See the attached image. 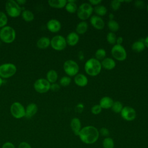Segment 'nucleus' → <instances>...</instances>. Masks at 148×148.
<instances>
[{
	"instance_id": "f257e3e1",
	"label": "nucleus",
	"mask_w": 148,
	"mask_h": 148,
	"mask_svg": "<svg viewBox=\"0 0 148 148\" xmlns=\"http://www.w3.org/2000/svg\"><path fill=\"white\" fill-rule=\"evenodd\" d=\"M78 136L84 143L91 145L95 143L99 136L98 130L92 125H87L82 128Z\"/></svg>"
},
{
	"instance_id": "f03ea898",
	"label": "nucleus",
	"mask_w": 148,
	"mask_h": 148,
	"mask_svg": "<svg viewBox=\"0 0 148 148\" xmlns=\"http://www.w3.org/2000/svg\"><path fill=\"white\" fill-rule=\"evenodd\" d=\"M102 69L101 62L95 58H91L87 60L84 64L86 73L91 76L98 75Z\"/></svg>"
},
{
	"instance_id": "7ed1b4c3",
	"label": "nucleus",
	"mask_w": 148,
	"mask_h": 148,
	"mask_svg": "<svg viewBox=\"0 0 148 148\" xmlns=\"http://www.w3.org/2000/svg\"><path fill=\"white\" fill-rule=\"evenodd\" d=\"M6 14L10 17L16 18L20 16L23 11V8L14 0H8L5 5Z\"/></svg>"
},
{
	"instance_id": "20e7f679",
	"label": "nucleus",
	"mask_w": 148,
	"mask_h": 148,
	"mask_svg": "<svg viewBox=\"0 0 148 148\" xmlns=\"http://www.w3.org/2000/svg\"><path fill=\"white\" fill-rule=\"evenodd\" d=\"M16 37L15 29L11 26L6 25L0 29V39L5 43H13Z\"/></svg>"
},
{
	"instance_id": "39448f33",
	"label": "nucleus",
	"mask_w": 148,
	"mask_h": 148,
	"mask_svg": "<svg viewBox=\"0 0 148 148\" xmlns=\"http://www.w3.org/2000/svg\"><path fill=\"white\" fill-rule=\"evenodd\" d=\"M94 11L92 6L88 2H84L82 3L77 10V16L78 18L84 21L90 17Z\"/></svg>"
},
{
	"instance_id": "423d86ee",
	"label": "nucleus",
	"mask_w": 148,
	"mask_h": 148,
	"mask_svg": "<svg viewBox=\"0 0 148 148\" xmlns=\"http://www.w3.org/2000/svg\"><path fill=\"white\" fill-rule=\"evenodd\" d=\"M17 72L16 66L10 62L0 65V77L2 79H8L14 76Z\"/></svg>"
},
{
	"instance_id": "0eeeda50",
	"label": "nucleus",
	"mask_w": 148,
	"mask_h": 148,
	"mask_svg": "<svg viewBox=\"0 0 148 148\" xmlns=\"http://www.w3.org/2000/svg\"><path fill=\"white\" fill-rule=\"evenodd\" d=\"M63 69L68 76H75L78 74L79 66L77 63L72 60H68L64 62Z\"/></svg>"
},
{
	"instance_id": "6e6552de",
	"label": "nucleus",
	"mask_w": 148,
	"mask_h": 148,
	"mask_svg": "<svg viewBox=\"0 0 148 148\" xmlns=\"http://www.w3.org/2000/svg\"><path fill=\"white\" fill-rule=\"evenodd\" d=\"M11 115L16 119H20L25 117V108L19 102H14L10 107Z\"/></svg>"
},
{
	"instance_id": "1a4fd4ad",
	"label": "nucleus",
	"mask_w": 148,
	"mask_h": 148,
	"mask_svg": "<svg viewBox=\"0 0 148 148\" xmlns=\"http://www.w3.org/2000/svg\"><path fill=\"white\" fill-rule=\"evenodd\" d=\"M66 39L62 35H56L50 39V46L56 51H62L64 50L66 48Z\"/></svg>"
},
{
	"instance_id": "9d476101",
	"label": "nucleus",
	"mask_w": 148,
	"mask_h": 148,
	"mask_svg": "<svg viewBox=\"0 0 148 148\" xmlns=\"http://www.w3.org/2000/svg\"><path fill=\"white\" fill-rule=\"evenodd\" d=\"M111 54L113 57L119 61H124L127 58V51L122 45H114L111 49Z\"/></svg>"
},
{
	"instance_id": "9b49d317",
	"label": "nucleus",
	"mask_w": 148,
	"mask_h": 148,
	"mask_svg": "<svg viewBox=\"0 0 148 148\" xmlns=\"http://www.w3.org/2000/svg\"><path fill=\"white\" fill-rule=\"evenodd\" d=\"M50 83L45 78H39L34 83V90L39 94H44L48 92L50 88Z\"/></svg>"
},
{
	"instance_id": "f8f14e48",
	"label": "nucleus",
	"mask_w": 148,
	"mask_h": 148,
	"mask_svg": "<svg viewBox=\"0 0 148 148\" xmlns=\"http://www.w3.org/2000/svg\"><path fill=\"white\" fill-rule=\"evenodd\" d=\"M121 117L127 121H131L135 119L136 112L135 110L130 106H124L120 112Z\"/></svg>"
},
{
	"instance_id": "ddd939ff",
	"label": "nucleus",
	"mask_w": 148,
	"mask_h": 148,
	"mask_svg": "<svg viewBox=\"0 0 148 148\" xmlns=\"http://www.w3.org/2000/svg\"><path fill=\"white\" fill-rule=\"evenodd\" d=\"M46 28L50 32L56 33L60 31L61 28V24L58 20L52 18L47 22Z\"/></svg>"
},
{
	"instance_id": "4468645a",
	"label": "nucleus",
	"mask_w": 148,
	"mask_h": 148,
	"mask_svg": "<svg viewBox=\"0 0 148 148\" xmlns=\"http://www.w3.org/2000/svg\"><path fill=\"white\" fill-rule=\"evenodd\" d=\"M90 22L94 28L98 30L103 29L105 27V22L103 20L97 15H94L91 16L90 20Z\"/></svg>"
},
{
	"instance_id": "2eb2a0df",
	"label": "nucleus",
	"mask_w": 148,
	"mask_h": 148,
	"mask_svg": "<svg viewBox=\"0 0 148 148\" xmlns=\"http://www.w3.org/2000/svg\"><path fill=\"white\" fill-rule=\"evenodd\" d=\"M38 105L35 103H29L25 108V117L31 119L38 112Z\"/></svg>"
},
{
	"instance_id": "dca6fc26",
	"label": "nucleus",
	"mask_w": 148,
	"mask_h": 148,
	"mask_svg": "<svg viewBox=\"0 0 148 148\" xmlns=\"http://www.w3.org/2000/svg\"><path fill=\"white\" fill-rule=\"evenodd\" d=\"M70 126L74 134L78 136L82 129V123L80 119L77 117L73 118L71 121Z\"/></svg>"
},
{
	"instance_id": "f3484780",
	"label": "nucleus",
	"mask_w": 148,
	"mask_h": 148,
	"mask_svg": "<svg viewBox=\"0 0 148 148\" xmlns=\"http://www.w3.org/2000/svg\"><path fill=\"white\" fill-rule=\"evenodd\" d=\"M65 39L67 45L70 46H74L78 43L79 36L76 32H71L68 34Z\"/></svg>"
},
{
	"instance_id": "a211bd4d",
	"label": "nucleus",
	"mask_w": 148,
	"mask_h": 148,
	"mask_svg": "<svg viewBox=\"0 0 148 148\" xmlns=\"http://www.w3.org/2000/svg\"><path fill=\"white\" fill-rule=\"evenodd\" d=\"M74 82L79 87H84L88 83V79L84 74L78 73L74 77Z\"/></svg>"
},
{
	"instance_id": "6ab92c4d",
	"label": "nucleus",
	"mask_w": 148,
	"mask_h": 148,
	"mask_svg": "<svg viewBox=\"0 0 148 148\" xmlns=\"http://www.w3.org/2000/svg\"><path fill=\"white\" fill-rule=\"evenodd\" d=\"M101 63L102 68H103L106 70H112L114 69L116 65L115 61L113 58L110 57L104 58L103 60H102V62Z\"/></svg>"
},
{
	"instance_id": "aec40b11",
	"label": "nucleus",
	"mask_w": 148,
	"mask_h": 148,
	"mask_svg": "<svg viewBox=\"0 0 148 148\" xmlns=\"http://www.w3.org/2000/svg\"><path fill=\"white\" fill-rule=\"evenodd\" d=\"M50 46V39L48 37H40L36 42V46L40 49H45Z\"/></svg>"
},
{
	"instance_id": "412c9836",
	"label": "nucleus",
	"mask_w": 148,
	"mask_h": 148,
	"mask_svg": "<svg viewBox=\"0 0 148 148\" xmlns=\"http://www.w3.org/2000/svg\"><path fill=\"white\" fill-rule=\"evenodd\" d=\"M113 102V100L110 97L105 96L100 99L99 105L102 108V109H108L112 108Z\"/></svg>"
},
{
	"instance_id": "4be33fe9",
	"label": "nucleus",
	"mask_w": 148,
	"mask_h": 148,
	"mask_svg": "<svg viewBox=\"0 0 148 148\" xmlns=\"http://www.w3.org/2000/svg\"><path fill=\"white\" fill-rule=\"evenodd\" d=\"M145 45L144 43V39H139L134 42L132 46V50L136 53H140L145 49Z\"/></svg>"
},
{
	"instance_id": "5701e85b",
	"label": "nucleus",
	"mask_w": 148,
	"mask_h": 148,
	"mask_svg": "<svg viewBox=\"0 0 148 148\" xmlns=\"http://www.w3.org/2000/svg\"><path fill=\"white\" fill-rule=\"evenodd\" d=\"M67 1L66 0H49L48 1L49 5L53 8L62 9L65 8Z\"/></svg>"
},
{
	"instance_id": "b1692460",
	"label": "nucleus",
	"mask_w": 148,
	"mask_h": 148,
	"mask_svg": "<svg viewBox=\"0 0 148 148\" xmlns=\"http://www.w3.org/2000/svg\"><path fill=\"white\" fill-rule=\"evenodd\" d=\"M88 27V24L86 21H82L77 24L76 27V32L80 35L84 34L87 31Z\"/></svg>"
},
{
	"instance_id": "393cba45",
	"label": "nucleus",
	"mask_w": 148,
	"mask_h": 148,
	"mask_svg": "<svg viewBox=\"0 0 148 148\" xmlns=\"http://www.w3.org/2000/svg\"><path fill=\"white\" fill-rule=\"evenodd\" d=\"M65 8V10L69 13H74L76 12H77V6L76 3V1H74V0L67 1Z\"/></svg>"
},
{
	"instance_id": "a878e982",
	"label": "nucleus",
	"mask_w": 148,
	"mask_h": 148,
	"mask_svg": "<svg viewBox=\"0 0 148 148\" xmlns=\"http://www.w3.org/2000/svg\"><path fill=\"white\" fill-rule=\"evenodd\" d=\"M21 16L22 18L26 22H31L34 19V14L33 12L28 9H24L22 11Z\"/></svg>"
},
{
	"instance_id": "bb28decb",
	"label": "nucleus",
	"mask_w": 148,
	"mask_h": 148,
	"mask_svg": "<svg viewBox=\"0 0 148 148\" xmlns=\"http://www.w3.org/2000/svg\"><path fill=\"white\" fill-rule=\"evenodd\" d=\"M58 73L54 69L49 70L46 73V80L50 83H54L57 80Z\"/></svg>"
},
{
	"instance_id": "cd10ccee",
	"label": "nucleus",
	"mask_w": 148,
	"mask_h": 148,
	"mask_svg": "<svg viewBox=\"0 0 148 148\" xmlns=\"http://www.w3.org/2000/svg\"><path fill=\"white\" fill-rule=\"evenodd\" d=\"M107 25L110 32L114 33L117 32L120 28L119 24L114 20H109L107 23Z\"/></svg>"
},
{
	"instance_id": "c85d7f7f",
	"label": "nucleus",
	"mask_w": 148,
	"mask_h": 148,
	"mask_svg": "<svg viewBox=\"0 0 148 148\" xmlns=\"http://www.w3.org/2000/svg\"><path fill=\"white\" fill-rule=\"evenodd\" d=\"M94 11L97 14V16L99 17L103 16L106 15V14L107 13L106 8L101 5H99L98 6H95V8H94Z\"/></svg>"
},
{
	"instance_id": "c756f323",
	"label": "nucleus",
	"mask_w": 148,
	"mask_h": 148,
	"mask_svg": "<svg viewBox=\"0 0 148 148\" xmlns=\"http://www.w3.org/2000/svg\"><path fill=\"white\" fill-rule=\"evenodd\" d=\"M103 148H114V142L113 139L110 137H106L102 141Z\"/></svg>"
},
{
	"instance_id": "7c9ffc66",
	"label": "nucleus",
	"mask_w": 148,
	"mask_h": 148,
	"mask_svg": "<svg viewBox=\"0 0 148 148\" xmlns=\"http://www.w3.org/2000/svg\"><path fill=\"white\" fill-rule=\"evenodd\" d=\"M106 56V52L105 49L100 48L97 50V51L95 53V57L97 60H103L104 58H105V57Z\"/></svg>"
},
{
	"instance_id": "2f4dec72",
	"label": "nucleus",
	"mask_w": 148,
	"mask_h": 148,
	"mask_svg": "<svg viewBox=\"0 0 148 148\" xmlns=\"http://www.w3.org/2000/svg\"><path fill=\"white\" fill-rule=\"evenodd\" d=\"M123 108V105L122 103L120 101H114L112 105V106L111 108L112 110L116 113H120L121 110Z\"/></svg>"
},
{
	"instance_id": "473e14b6",
	"label": "nucleus",
	"mask_w": 148,
	"mask_h": 148,
	"mask_svg": "<svg viewBox=\"0 0 148 148\" xmlns=\"http://www.w3.org/2000/svg\"><path fill=\"white\" fill-rule=\"evenodd\" d=\"M8 22L7 14L2 11H0V29L6 26Z\"/></svg>"
},
{
	"instance_id": "72a5a7b5",
	"label": "nucleus",
	"mask_w": 148,
	"mask_h": 148,
	"mask_svg": "<svg viewBox=\"0 0 148 148\" xmlns=\"http://www.w3.org/2000/svg\"><path fill=\"white\" fill-rule=\"evenodd\" d=\"M117 36L114 32H109L106 35V40L110 45H116Z\"/></svg>"
},
{
	"instance_id": "f704fd0d",
	"label": "nucleus",
	"mask_w": 148,
	"mask_h": 148,
	"mask_svg": "<svg viewBox=\"0 0 148 148\" xmlns=\"http://www.w3.org/2000/svg\"><path fill=\"white\" fill-rule=\"evenodd\" d=\"M71 82V79L68 76H62L60 80V84L63 87L68 86Z\"/></svg>"
},
{
	"instance_id": "c9c22d12",
	"label": "nucleus",
	"mask_w": 148,
	"mask_h": 148,
	"mask_svg": "<svg viewBox=\"0 0 148 148\" xmlns=\"http://www.w3.org/2000/svg\"><path fill=\"white\" fill-rule=\"evenodd\" d=\"M124 1H119V0H113L110 2V6L112 9L114 11H116L119 9L121 2H123Z\"/></svg>"
},
{
	"instance_id": "e433bc0d",
	"label": "nucleus",
	"mask_w": 148,
	"mask_h": 148,
	"mask_svg": "<svg viewBox=\"0 0 148 148\" xmlns=\"http://www.w3.org/2000/svg\"><path fill=\"white\" fill-rule=\"evenodd\" d=\"M102 109V108L100 106V105L99 104H96L92 106V108L91 109V111L93 114L97 115V114H99L101 112Z\"/></svg>"
},
{
	"instance_id": "4c0bfd02",
	"label": "nucleus",
	"mask_w": 148,
	"mask_h": 148,
	"mask_svg": "<svg viewBox=\"0 0 148 148\" xmlns=\"http://www.w3.org/2000/svg\"><path fill=\"white\" fill-rule=\"evenodd\" d=\"M99 134H101L103 136H105V138L108 137V136L109 135V131L106 127L101 128L99 131Z\"/></svg>"
},
{
	"instance_id": "58836bf2",
	"label": "nucleus",
	"mask_w": 148,
	"mask_h": 148,
	"mask_svg": "<svg viewBox=\"0 0 148 148\" xmlns=\"http://www.w3.org/2000/svg\"><path fill=\"white\" fill-rule=\"evenodd\" d=\"M84 109V105L83 103H79L77 104L76 106H75V110L76 112L80 113H82Z\"/></svg>"
},
{
	"instance_id": "ea45409f",
	"label": "nucleus",
	"mask_w": 148,
	"mask_h": 148,
	"mask_svg": "<svg viewBox=\"0 0 148 148\" xmlns=\"http://www.w3.org/2000/svg\"><path fill=\"white\" fill-rule=\"evenodd\" d=\"M17 148H32V147L31 145L27 142L23 141L19 143Z\"/></svg>"
},
{
	"instance_id": "a19ab883",
	"label": "nucleus",
	"mask_w": 148,
	"mask_h": 148,
	"mask_svg": "<svg viewBox=\"0 0 148 148\" xmlns=\"http://www.w3.org/2000/svg\"><path fill=\"white\" fill-rule=\"evenodd\" d=\"M145 2L142 1H136L134 3L135 6L139 9H142L145 7Z\"/></svg>"
},
{
	"instance_id": "79ce46f5",
	"label": "nucleus",
	"mask_w": 148,
	"mask_h": 148,
	"mask_svg": "<svg viewBox=\"0 0 148 148\" xmlns=\"http://www.w3.org/2000/svg\"><path fill=\"white\" fill-rule=\"evenodd\" d=\"M1 148H16V146L12 142L7 141L2 145Z\"/></svg>"
},
{
	"instance_id": "37998d69",
	"label": "nucleus",
	"mask_w": 148,
	"mask_h": 148,
	"mask_svg": "<svg viewBox=\"0 0 148 148\" xmlns=\"http://www.w3.org/2000/svg\"><path fill=\"white\" fill-rule=\"evenodd\" d=\"M60 89V84L54 83H52L50 84V90H51L53 91H57Z\"/></svg>"
},
{
	"instance_id": "c03bdc74",
	"label": "nucleus",
	"mask_w": 148,
	"mask_h": 148,
	"mask_svg": "<svg viewBox=\"0 0 148 148\" xmlns=\"http://www.w3.org/2000/svg\"><path fill=\"white\" fill-rule=\"evenodd\" d=\"M102 2L101 0H90L88 1V3L91 5V6H98L100 5V3Z\"/></svg>"
},
{
	"instance_id": "a18cd8bd",
	"label": "nucleus",
	"mask_w": 148,
	"mask_h": 148,
	"mask_svg": "<svg viewBox=\"0 0 148 148\" xmlns=\"http://www.w3.org/2000/svg\"><path fill=\"white\" fill-rule=\"evenodd\" d=\"M123 42V38L121 36H119L118 38H117L116 39V44L117 45H121V43Z\"/></svg>"
},
{
	"instance_id": "49530a36",
	"label": "nucleus",
	"mask_w": 148,
	"mask_h": 148,
	"mask_svg": "<svg viewBox=\"0 0 148 148\" xmlns=\"http://www.w3.org/2000/svg\"><path fill=\"white\" fill-rule=\"evenodd\" d=\"M16 2L20 6L24 5L27 3V1L25 0H17Z\"/></svg>"
},
{
	"instance_id": "de8ad7c7",
	"label": "nucleus",
	"mask_w": 148,
	"mask_h": 148,
	"mask_svg": "<svg viewBox=\"0 0 148 148\" xmlns=\"http://www.w3.org/2000/svg\"><path fill=\"white\" fill-rule=\"evenodd\" d=\"M78 57H79V59L81 61H83L84 58V54L83 53L82 51H80L78 53Z\"/></svg>"
},
{
	"instance_id": "09e8293b",
	"label": "nucleus",
	"mask_w": 148,
	"mask_h": 148,
	"mask_svg": "<svg viewBox=\"0 0 148 148\" xmlns=\"http://www.w3.org/2000/svg\"><path fill=\"white\" fill-rule=\"evenodd\" d=\"M144 43H145V46L148 48V35L144 39Z\"/></svg>"
},
{
	"instance_id": "8fccbe9b",
	"label": "nucleus",
	"mask_w": 148,
	"mask_h": 148,
	"mask_svg": "<svg viewBox=\"0 0 148 148\" xmlns=\"http://www.w3.org/2000/svg\"><path fill=\"white\" fill-rule=\"evenodd\" d=\"M114 15L112 13H110L109 15V18H110V20H114Z\"/></svg>"
},
{
	"instance_id": "3c124183",
	"label": "nucleus",
	"mask_w": 148,
	"mask_h": 148,
	"mask_svg": "<svg viewBox=\"0 0 148 148\" xmlns=\"http://www.w3.org/2000/svg\"><path fill=\"white\" fill-rule=\"evenodd\" d=\"M3 79H2V78L0 77V87L2 86V84H3Z\"/></svg>"
},
{
	"instance_id": "603ef678",
	"label": "nucleus",
	"mask_w": 148,
	"mask_h": 148,
	"mask_svg": "<svg viewBox=\"0 0 148 148\" xmlns=\"http://www.w3.org/2000/svg\"><path fill=\"white\" fill-rule=\"evenodd\" d=\"M147 12H148V5H147Z\"/></svg>"
}]
</instances>
